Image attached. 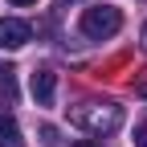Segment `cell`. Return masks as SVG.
Here are the masks:
<instances>
[{
    "instance_id": "6da1fadb",
    "label": "cell",
    "mask_w": 147,
    "mask_h": 147,
    "mask_svg": "<svg viewBox=\"0 0 147 147\" xmlns=\"http://www.w3.org/2000/svg\"><path fill=\"white\" fill-rule=\"evenodd\" d=\"M69 123L78 127V131L102 139V135H115L123 127V106H115V102H82V106H74Z\"/></svg>"
},
{
    "instance_id": "7a4b0ae2",
    "label": "cell",
    "mask_w": 147,
    "mask_h": 147,
    "mask_svg": "<svg viewBox=\"0 0 147 147\" xmlns=\"http://www.w3.org/2000/svg\"><path fill=\"white\" fill-rule=\"evenodd\" d=\"M82 37H90V41H106V37H115L123 29V12L115 4H98V8H86L82 21H78Z\"/></svg>"
},
{
    "instance_id": "3957f363",
    "label": "cell",
    "mask_w": 147,
    "mask_h": 147,
    "mask_svg": "<svg viewBox=\"0 0 147 147\" xmlns=\"http://www.w3.org/2000/svg\"><path fill=\"white\" fill-rule=\"evenodd\" d=\"M29 90H33L37 106H49L53 98H57V74H53V69H33V78H29Z\"/></svg>"
},
{
    "instance_id": "277c9868",
    "label": "cell",
    "mask_w": 147,
    "mask_h": 147,
    "mask_svg": "<svg viewBox=\"0 0 147 147\" xmlns=\"http://www.w3.org/2000/svg\"><path fill=\"white\" fill-rule=\"evenodd\" d=\"M29 37H33V29L25 21H16V16L0 21V49H21V45H29Z\"/></svg>"
},
{
    "instance_id": "5b68a950",
    "label": "cell",
    "mask_w": 147,
    "mask_h": 147,
    "mask_svg": "<svg viewBox=\"0 0 147 147\" xmlns=\"http://www.w3.org/2000/svg\"><path fill=\"white\" fill-rule=\"evenodd\" d=\"M0 147H25L21 139V123L12 115H0Z\"/></svg>"
},
{
    "instance_id": "8992f818",
    "label": "cell",
    "mask_w": 147,
    "mask_h": 147,
    "mask_svg": "<svg viewBox=\"0 0 147 147\" xmlns=\"http://www.w3.org/2000/svg\"><path fill=\"white\" fill-rule=\"evenodd\" d=\"M0 102H4V106H12V102H16V78H12V69L0 74Z\"/></svg>"
},
{
    "instance_id": "52a82bcc",
    "label": "cell",
    "mask_w": 147,
    "mask_h": 147,
    "mask_svg": "<svg viewBox=\"0 0 147 147\" xmlns=\"http://www.w3.org/2000/svg\"><path fill=\"white\" fill-rule=\"evenodd\" d=\"M41 139H45V147H57V131L53 127H41Z\"/></svg>"
},
{
    "instance_id": "ba28073f",
    "label": "cell",
    "mask_w": 147,
    "mask_h": 147,
    "mask_svg": "<svg viewBox=\"0 0 147 147\" xmlns=\"http://www.w3.org/2000/svg\"><path fill=\"white\" fill-rule=\"evenodd\" d=\"M135 147H147V123L135 127Z\"/></svg>"
},
{
    "instance_id": "9c48e42d",
    "label": "cell",
    "mask_w": 147,
    "mask_h": 147,
    "mask_svg": "<svg viewBox=\"0 0 147 147\" xmlns=\"http://www.w3.org/2000/svg\"><path fill=\"white\" fill-rule=\"evenodd\" d=\"M139 41H143V49H147V25H143V33H139Z\"/></svg>"
},
{
    "instance_id": "30bf717a",
    "label": "cell",
    "mask_w": 147,
    "mask_h": 147,
    "mask_svg": "<svg viewBox=\"0 0 147 147\" xmlns=\"http://www.w3.org/2000/svg\"><path fill=\"white\" fill-rule=\"evenodd\" d=\"M8 4H37V0H8Z\"/></svg>"
},
{
    "instance_id": "8fae6325",
    "label": "cell",
    "mask_w": 147,
    "mask_h": 147,
    "mask_svg": "<svg viewBox=\"0 0 147 147\" xmlns=\"http://www.w3.org/2000/svg\"><path fill=\"white\" fill-rule=\"evenodd\" d=\"M78 147H98V143H78Z\"/></svg>"
},
{
    "instance_id": "7c38bea8",
    "label": "cell",
    "mask_w": 147,
    "mask_h": 147,
    "mask_svg": "<svg viewBox=\"0 0 147 147\" xmlns=\"http://www.w3.org/2000/svg\"><path fill=\"white\" fill-rule=\"evenodd\" d=\"M61 4H74V0H61Z\"/></svg>"
}]
</instances>
